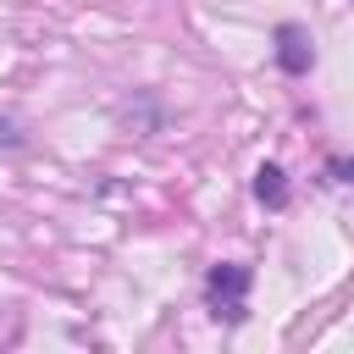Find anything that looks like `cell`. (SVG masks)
Segmentation results:
<instances>
[{"label": "cell", "instance_id": "6da1fadb", "mask_svg": "<svg viewBox=\"0 0 354 354\" xmlns=\"http://www.w3.org/2000/svg\"><path fill=\"white\" fill-rule=\"evenodd\" d=\"M205 293H210V315L221 321H243V293H249V266H216L205 277Z\"/></svg>", "mask_w": 354, "mask_h": 354}, {"label": "cell", "instance_id": "7a4b0ae2", "mask_svg": "<svg viewBox=\"0 0 354 354\" xmlns=\"http://www.w3.org/2000/svg\"><path fill=\"white\" fill-rule=\"evenodd\" d=\"M277 61H282L288 72H310L315 50H310V39H304L299 22H282V28H277Z\"/></svg>", "mask_w": 354, "mask_h": 354}, {"label": "cell", "instance_id": "3957f363", "mask_svg": "<svg viewBox=\"0 0 354 354\" xmlns=\"http://www.w3.org/2000/svg\"><path fill=\"white\" fill-rule=\"evenodd\" d=\"M254 199H260V205H271V210H282V205H288V177H282V166H277V160H266V166L254 171Z\"/></svg>", "mask_w": 354, "mask_h": 354}, {"label": "cell", "instance_id": "277c9868", "mask_svg": "<svg viewBox=\"0 0 354 354\" xmlns=\"http://www.w3.org/2000/svg\"><path fill=\"white\" fill-rule=\"evenodd\" d=\"M332 177L337 183H354V160H332Z\"/></svg>", "mask_w": 354, "mask_h": 354}]
</instances>
